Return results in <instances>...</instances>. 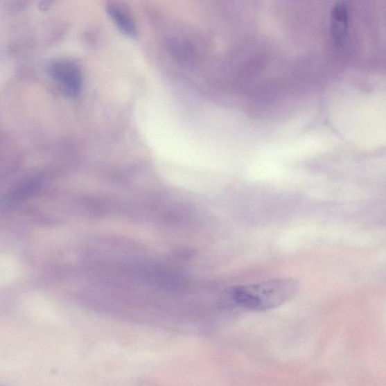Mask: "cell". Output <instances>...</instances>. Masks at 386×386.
<instances>
[{"mask_svg":"<svg viewBox=\"0 0 386 386\" xmlns=\"http://www.w3.org/2000/svg\"><path fill=\"white\" fill-rule=\"evenodd\" d=\"M299 290L297 281L274 279L229 288L227 294L236 305L252 311H267L288 303Z\"/></svg>","mask_w":386,"mask_h":386,"instance_id":"1","label":"cell"},{"mask_svg":"<svg viewBox=\"0 0 386 386\" xmlns=\"http://www.w3.org/2000/svg\"><path fill=\"white\" fill-rule=\"evenodd\" d=\"M107 12L118 28L128 37H134L136 31L134 23L130 15L123 8L117 5L111 4L107 7Z\"/></svg>","mask_w":386,"mask_h":386,"instance_id":"3","label":"cell"},{"mask_svg":"<svg viewBox=\"0 0 386 386\" xmlns=\"http://www.w3.org/2000/svg\"><path fill=\"white\" fill-rule=\"evenodd\" d=\"M49 72L60 87L70 96H76L82 89V74L80 68L67 60L57 61L50 66Z\"/></svg>","mask_w":386,"mask_h":386,"instance_id":"2","label":"cell"}]
</instances>
